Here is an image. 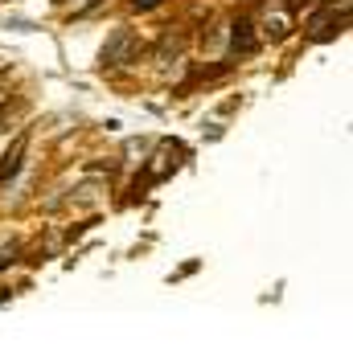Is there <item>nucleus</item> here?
Instances as JSON below:
<instances>
[{"label":"nucleus","instance_id":"obj_4","mask_svg":"<svg viewBox=\"0 0 353 348\" xmlns=\"http://www.w3.org/2000/svg\"><path fill=\"white\" fill-rule=\"evenodd\" d=\"M255 45H259V41H255V33H251V21H239L234 33H230V50H234V54H255Z\"/></svg>","mask_w":353,"mask_h":348},{"label":"nucleus","instance_id":"obj_6","mask_svg":"<svg viewBox=\"0 0 353 348\" xmlns=\"http://www.w3.org/2000/svg\"><path fill=\"white\" fill-rule=\"evenodd\" d=\"M267 29H271V37H283V33H288V21H283V17H275Z\"/></svg>","mask_w":353,"mask_h":348},{"label":"nucleus","instance_id":"obj_3","mask_svg":"<svg viewBox=\"0 0 353 348\" xmlns=\"http://www.w3.org/2000/svg\"><path fill=\"white\" fill-rule=\"evenodd\" d=\"M21 160H25V135L8 148V156H0V184H8L12 176L21 173Z\"/></svg>","mask_w":353,"mask_h":348},{"label":"nucleus","instance_id":"obj_9","mask_svg":"<svg viewBox=\"0 0 353 348\" xmlns=\"http://www.w3.org/2000/svg\"><path fill=\"white\" fill-rule=\"evenodd\" d=\"M54 4H62V0H54Z\"/></svg>","mask_w":353,"mask_h":348},{"label":"nucleus","instance_id":"obj_8","mask_svg":"<svg viewBox=\"0 0 353 348\" xmlns=\"http://www.w3.org/2000/svg\"><path fill=\"white\" fill-rule=\"evenodd\" d=\"M4 102H8V90H0V107H4Z\"/></svg>","mask_w":353,"mask_h":348},{"label":"nucleus","instance_id":"obj_1","mask_svg":"<svg viewBox=\"0 0 353 348\" xmlns=\"http://www.w3.org/2000/svg\"><path fill=\"white\" fill-rule=\"evenodd\" d=\"M136 54H140V37H136L132 29H115L111 41L103 45V66H123V62H132Z\"/></svg>","mask_w":353,"mask_h":348},{"label":"nucleus","instance_id":"obj_7","mask_svg":"<svg viewBox=\"0 0 353 348\" xmlns=\"http://www.w3.org/2000/svg\"><path fill=\"white\" fill-rule=\"evenodd\" d=\"M132 8H140V12H152V8H161V0H132Z\"/></svg>","mask_w":353,"mask_h":348},{"label":"nucleus","instance_id":"obj_5","mask_svg":"<svg viewBox=\"0 0 353 348\" xmlns=\"http://www.w3.org/2000/svg\"><path fill=\"white\" fill-rule=\"evenodd\" d=\"M173 152H176V148H161V152L152 156V164H148V176H144V180H165V176L173 173V168H176V160H169Z\"/></svg>","mask_w":353,"mask_h":348},{"label":"nucleus","instance_id":"obj_2","mask_svg":"<svg viewBox=\"0 0 353 348\" xmlns=\"http://www.w3.org/2000/svg\"><path fill=\"white\" fill-rule=\"evenodd\" d=\"M341 29H345V12L337 17V8H329V4L316 8L312 21H308V37H312V41H329V37H337Z\"/></svg>","mask_w":353,"mask_h":348}]
</instances>
